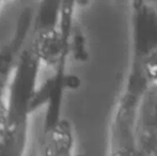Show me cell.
<instances>
[{
	"instance_id": "obj_1",
	"label": "cell",
	"mask_w": 157,
	"mask_h": 156,
	"mask_svg": "<svg viewBox=\"0 0 157 156\" xmlns=\"http://www.w3.org/2000/svg\"><path fill=\"white\" fill-rule=\"evenodd\" d=\"M144 86L129 72L116 102L109 125V146L107 156H136L134 123L138 97Z\"/></svg>"
},
{
	"instance_id": "obj_2",
	"label": "cell",
	"mask_w": 157,
	"mask_h": 156,
	"mask_svg": "<svg viewBox=\"0 0 157 156\" xmlns=\"http://www.w3.org/2000/svg\"><path fill=\"white\" fill-rule=\"evenodd\" d=\"M6 6V2H2V1H0V13L3 11V6Z\"/></svg>"
}]
</instances>
